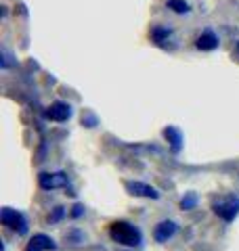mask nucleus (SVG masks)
<instances>
[{
    "label": "nucleus",
    "mask_w": 239,
    "mask_h": 251,
    "mask_svg": "<svg viewBox=\"0 0 239 251\" xmlns=\"http://www.w3.org/2000/svg\"><path fill=\"white\" fill-rule=\"evenodd\" d=\"M109 237L126 247H137L141 245V239H143L137 226H132L130 222H124V220H118V222L109 224Z\"/></svg>",
    "instance_id": "1"
},
{
    "label": "nucleus",
    "mask_w": 239,
    "mask_h": 251,
    "mask_svg": "<svg viewBox=\"0 0 239 251\" xmlns=\"http://www.w3.org/2000/svg\"><path fill=\"white\" fill-rule=\"evenodd\" d=\"M0 222L4 226H9L11 230H15L17 234H26L28 232V220L23 218L21 211L11 209V207H2L0 211Z\"/></svg>",
    "instance_id": "2"
},
{
    "label": "nucleus",
    "mask_w": 239,
    "mask_h": 251,
    "mask_svg": "<svg viewBox=\"0 0 239 251\" xmlns=\"http://www.w3.org/2000/svg\"><path fill=\"white\" fill-rule=\"evenodd\" d=\"M67 174L65 172H42V174L38 176V184L40 188H44V191H55V188H63L67 186Z\"/></svg>",
    "instance_id": "3"
},
{
    "label": "nucleus",
    "mask_w": 239,
    "mask_h": 251,
    "mask_svg": "<svg viewBox=\"0 0 239 251\" xmlns=\"http://www.w3.org/2000/svg\"><path fill=\"white\" fill-rule=\"evenodd\" d=\"M214 214H216L218 218H222L225 222H231V220H235L237 214H239V199H220L214 203Z\"/></svg>",
    "instance_id": "4"
},
{
    "label": "nucleus",
    "mask_w": 239,
    "mask_h": 251,
    "mask_svg": "<svg viewBox=\"0 0 239 251\" xmlns=\"http://www.w3.org/2000/svg\"><path fill=\"white\" fill-rule=\"evenodd\" d=\"M46 117H49L51 122H67L71 117V107L67 103H63V100H55V103H51V107L46 109Z\"/></svg>",
    "instance_id": "5"
},
{
    "label": "nucleus",
    "mask_w": 239,
    "mask_h": 251,
    "mask_svg": "<svg viewBox=\"0 0 239 251\" xmlns=\"http://www.w3.org/2000/svg\"><path fill=\"white\" fill-rule=\"evenodd\" d=\"M126 191L134 197H147V199H159V193L157 188L149 186L145 182H126Z\"/></svg>",
    "instance_id": "6"
},
{
    "label": "nucleus",
    "mask_w": 239,
    "mask_h": 251,
    "mask_svg": "<svg viewBox=\"0 0 239 251\" xmlns=\"http://www.w3.org/2000/svg\"><path fill=\"white\" fill-rule=\"evenodd\" d=\"M49 249H57V243L51 237H46V234H34L26 247V251H49Z\"/></svg>",
    "instance_id": "7"
},
{
    "label": "nucleus",
    "mask_w": 239,
    "mask_h": 251,
    "mask_svg": "<svg viewBox=\"0 0 239 251\" xmlns=\"http://www.w3.org/2000/svg\"><path fill=\"white\" fill-rule=\"evenodd\" d=\"M174 232H177V224L172 222V220H164V222H159L153 230V237L157 243H166L168 239L174 237Z\"/></svg>",
    "instance_id": "8"
},
{
    "label": "nucleus",
    "mask_w": 239,
    "mask_h": 251,
    "mask_svg": "<svg viewBox=\"0 0 239 251\" xmlns=\"http://www.w3.org/2000/svg\"><path fill=\"white\" fill-rule=\"evenodd\" d=\"M218 38L214 31H204L202 36H197V40H195V46L199 50H216L218 49Z\"/></svg>",
    "instance_id": "9"
},
{
    "label": "nucleus",
    "mask_w": 239,
    "mask_h": 251,
    "mask_svg": "<svg viewBox=\"0 0 239 251\" xmlns=\"http://www.w3.org/2000/svg\"><path fill=\"white\" fill-rule=\"evenodd\" d=\"M164 136H166V140L170 143L172 151H174V153H179V151H180V147H182V134H180V132L174 128V126H168V128L164 130Z\"/></svg>",
    "instance_id": "10"
},
{
    "label": "nucleus",
    "mask_w": 239,
    "mask_h": 251,
    "mask_svg": "<svg viewBox=\"0 0 239 251\" xmlns=\"http://www.w3.org/2000/svg\"><path fill=\"white\" fill-rule=\"evenodd\" d=\"M168 9H172L174 13H189V4L185 0H168Z\"/></svg>",
    "instance_id": "11"
},
{
    "label": "nucleus",
    "mask_w": 239,
    "mask_h": 251,
    "mask_svg": "<svg viewBox=\"0 0 239 251\" xmlns=\"http://www.w3.org/2000/svg\"><path fill=\"white\" fill-rule=\"evenodd\" d=\"M195 205H197V197H195V193L185 195V197H182V201H180V207H182V209H193Z\"/></svg>",
    "instance_id": "12"
},
{
    "label": "nucleus",
    "mask_w": 239,
    "mask_h": 251,
    "mask_svg": "<svg viewBox=\"0 0 239 251\" xmlns=\"http://www.w3.org/2000/svg\"><path fill=\"white\" fill-rule=\"evenodd\" d=\"M0 54H2V61H0V67H2V69H9V67L13 65V61H11L13 57L9 54V50H2Z\"/></svg>",
    "instance_id": "13"
},
{
    "label": "nucleus",
    "mask_w": 239,
    "mask_h": 251,
    "mask_svg": "<svg viewBox=\"0 0 239 251\" xmlns=\"http://www.w3.org/2000/svg\"><path fill=\"white\" fill-rule=\"evenodd\" d=\"M63 214H65V211H63V207H57V209H55V214H53L49 220H51V222H57V220H59Z\"/></svg>",
    "instance_id": "14"
},
{
    "label": "nucleus",
    "mask_w": 239,
    "mask_h": 251,
    "mask_svg": "<svg viewBox=\"0 0 239 251\" xmlns=\"http://www.w3.org/2000/svg\"><path fill=\"white\" fill-rule=\"evenodd\" d=\"M82 205H74V211H71V216H74V218H80V216H82Z\"/></svg>",
    "instance_id": "15"
}]
</instances>
